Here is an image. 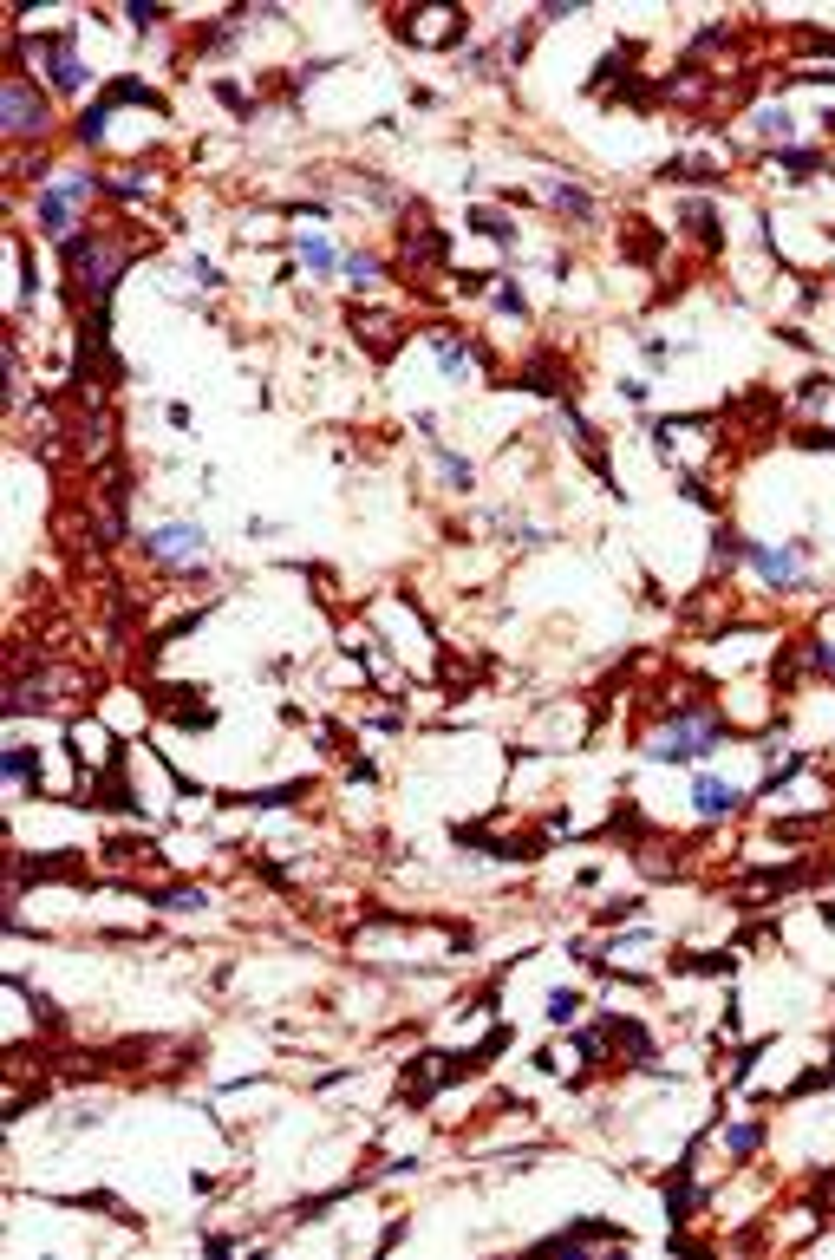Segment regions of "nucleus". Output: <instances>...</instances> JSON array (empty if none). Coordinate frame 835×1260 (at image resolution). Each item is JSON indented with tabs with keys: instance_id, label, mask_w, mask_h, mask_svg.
I'll list each match as a JSON object with an SVG mask.
<instances>
[{
	"instance_id": "nucleus-15",
	"label": "nucleus",
	"mask_w": 835,
	"mask_h": 1260,
	"mask_svg": "<svg viewBox=\"0 0 835 1260\" xmlns=\"http://www.w3.org/2000/svg\"><path fill=\"white\" fill-rule=\"evenodd\" d=\"M777 164L790 170V177H809V170H816L822 157H816V151H777Z\"/></svg>"
},
{
	"instance_id": "nucleus-6",
	"label": "nucleus",
	"mask_w": 835,
	"mask_h": 1260,
	"mask_svg": "<svg viewBox=\"0 0 835 1260\" xmlns=\"http://www.w3.org/2000/svg\"><path fill=\"white\" fill-rule=\"evenodd\" d=\"M196 549H203V529H196V523H164V529H151V555H157V562H190Z\"/></svg>"
},
{
	"instance_id": "nucleus-1",
	"label": "nucleus",
	"mask_w": 835,
	"mask_h": 1260,
	"mask_svg": "<svg viewBox=\"0 0 835 1260\" xmlns=\"http://www.w3.org/2000/svg\"><path fill=\"white\" fill-rule=\"evenodd\" d=\"M718 745H725V725H718V719H705V712H679V719H672L659 738H646V758H659V764H692V758H712Z\"/></svg>"
},
{
	"instance_id": "nucleus-2",
	"label": "nucleus",
	"mask_w": 835,
	"mask_h": 1260,
	"mask_svg": "<svg viewBox=\"0 0 835 1260\" xmlns=\"http://www.w3.org/2000/svg\"><path fill=\"white\" fill-rule=\"evenodd\" d=\"M0 131H7V138H40V131H53V98H46L27 72H7V85H0Z\"/></svg>"
},
{
	"instance_id": "nucleus-9",
	"label": "nucleus",
	"mask_w": 835,
	"mask_h": 1260,
	"mask_svg": "<svg viewBox=\"0 0 835 1260\" xmlns=\"http://www.w3.org/2000/svg\"><path fill=\"white\" fill-rule=\"evenodd\" d=\"M548 203L562 209V216H575V222H588V216H594V196H588V190H575V183H555V190H548Z\"/></svg>"
},
{
	"instance_id": "nucleus-7",
	"label": "nucleus",
	"mask_w": 835,
	"mask_h": 1260,
	"mask_svg": "<svg viewBox=\"0 0 835 1260\" xmlns=\"http://www.w3.org/2000/svg\"><path fill=\"white\" fill-rule=\"evenodd\" d=\"M46 79H53L59 92H85V79H92V72L72 59V40H66V33H59V40H46Z\"/></svg>"
},
{
	"instance_id": "nucleus-10",
	"label": "nucleus",
	"mask_w": 835,
	"mask_h": 1260,
	"mask_svg": "<svg viewBox=\"0 0 835 1260\" xmlns=\"http://www.w3.org/2000/svg\"><path fill=\"white\" fill-rule=\"evenodd\" d=\"M151 901H157V908H209V895H203V888H190V882L151 888Z\"/></svg>"
},
{
	"instance_id": "nucleus-21",
	"label": "nucleus",
	"mask_w": 835,
	"mask_h": 1260,
	"mask_svg": "<svg viewBox=\"0 0 835 1260\" xmlns=\"http://www.w3.org/2000/svg\"><path fill=\"white\" fill-rule=\"evenodd\" d=\"M809 660H816L822 679H835V647H829V640H816V647H809Z\"/></svg>"
},
{
	"instance_id": "nucleus-13",
	"label": "nucleus",
	"mask_w": 835,
	"mask_h": 1260,
	"mask_svg": "<svg viewBox=\"0 0 835 1260\" xmlns=\"http://www.w3.org/2000/svg\"><path fill=\"white\" fill-rule=\"evenodd\" d=\"M575 1012H581V993H575V986H555V993H548V1019H555V1025H568Z\"/></svg>"
},
{
	"instance_id": "nucleus-8",
	"label": "nucleus",
	"mask_w": 835,
	"mask_h": 1260,
	"mask_svg": "<svg viewBox=\"0 0 835 1260\" xmlns=\"http://www.w3.org/2000/svg\"><path fill=\"white\" fill-rule=\"evenodd\" d=\"M294 262H301L307 275H333V262H340V249H333L327 236H301V242H294Z\"/></svg>"
},
{
	"instance_id": "nucleus-12",
	"label": "nucleus",
	"mask_w": 835,
	"mask_h": 1260,
	"mask_svg": "<svg viewBox=\"0 0 835 1260\" xmlns=\"http://www.w3.org/2000/svg\"><path fill=\"white\" fill-rule=\"evenodd\" d=\"M470 222H477L483 236H496V242H516V222H503V209H470Z\"/></svg>"
},
{
	"instance_id": "nucleus-19",
	"label": "nucleus",
	"mask_w": 835,
	"mask_h": 1260,
	"mask_svg": "<svg viewBox=\"0 0 835 1260\" xmlns=\"http://www.w3.org/2000/svg\"><path fill=\"white\" fill-rule=\"evenodd\" d=\"M346 275H353V281H359V288H366V281H372V275H379V262H372V255H346Z\"/></svg>"
},
{
	"instance_id": "nucleus-20",
	"label": "nucleus",
	"mask_w": 835,
	"mask_h": 1260,
	"mask_svg": "<svg viewBox=\"0 0 835 1260\" xmlns=\"http://www.w3.org/2000/svg\"><path fill=\"white\" fill-rule=\"evenodd\" d=\"M438 464H444V477H451V484H457V490H464V484H470V464H464V457H451V451H438Z\"/></svg>"
},
{
	"instance_id": "nucleus-17",
	"label": "nucleus",
	"mask_w": 835,
	"mask_h": 1260,
	"mask_svg": "<svg viewBox=\"0 0 835 1260\" xmlns=\"http://www.w3.org/2000/svg\"><path fill=\"white\" fill-rule=\"evenodd\" d=\"M124 20H131L137 33H151V27H157V20H164V14H157L151 0H131V14H124Z\"/></svg>"
},
{
	"instance_id": "nucleus-4",
	"label": "nucleus",
	"mask_w": 835,
	"mask_h": 1260,
	"mask_svg": "<svg viewBox=\"0 0 835 1260\" xmlns=\"http://www.w3.org/2000/svg\"><path fill=\"white\" fill-rule=\"evenodd\" d=\"M803 549H809V542H790V549H770V542H744V562H751L770 588H796V582H803Z\"/></svg>"
},
{
	"instance_id": "nucleus-16",
	"label": "nucleus",
	"mask_w": 835,
	"mask_h": 1260,
	"mask_svg": "<svg viewBox=\"0 0 835 1260\" xmlns=\"http://www.w3.org/2000/svg\"><path fill=\"white\" fill-rule=\"evenodd\" d=\"M757 131H770V138H790L796 118H790V111H757Z\"/></svg>"
},
{
	"instance_id": "nucleus-14",
	"label": "nucleus",
	"mask_w": 835,
	"mask_h": 1260,
	"mask_svg": "<svg viewBox=\"0 0 835 1260\" xmlns=\"http://www.w3.org/2000/svg\"><path fill=\"white\" fill-rule=\"evenodd\" d=\"M757 1143H764V1130H757V1123H738V1130H725V1150H738V1156H751Z\"/></svg>"
},
{
	"instance_id": "nucleus-5",
	"label": "nucleus",
	"mask_w": 835,
	"mask_h": 1260,
	"mask_svg": "<svg viewBox=\"0 0 835 1260\" xmlns=\"http://www.w3.org/2000/svg\"><path fill=\"white\" fill-rule=\"evenodd\" d=\"M738 804H744V790H731L725 777H712V771L692 777V810H699V817H731Z\"/></svg>"
},
{
	"instance_id": "nucleus-18",
	"label": "nucleus",
	"mask_w": 835,
	"mask_h": 1260,
	"mask_svg": "<svg viewBox=\"0 0 835 1260\" xmlns=\"http://www.w3.org/2000/svg\"><path fill=\"white\" fill-rule=\"evenodd\" d=\"M496 307H503V314H516V320H529V301H522V294L509 288V281H503V288H496Z\"/></svg>"
},
{
	"instance_id": "nucleus-11",
	"label": "nucleus",
	"mask_w": 835,
	"mask_h": 1260,
	"mask_svg": "<svg viewBox=\"0 0 835 1260\" xmlns=\"http://www.w3.org/2000/svg\"><path fill=\"white\" fill-rule=\"evenodd\" d=\"M0 771H7V784H14V790H27V784H33V751H27V745H14Z\"/></svg>"
},
{
	"instance_id": "nucleus-3",
	"label": "nucleus",
	"mask_w": 835,
	"mask_h": 1260,
	"mask_svg": "<svg viewBox=\"0 0 835 1260\" xmlns=\"http://www.w3.org/2000/svg\"><path fill=\"white\" fill-rule=\"evenodd\" d=\"M33 222H40V236L59 242V249H72V242H79V203H72V196H59L53 183L33 196Z\"/></svg>"
}]
</instances>
